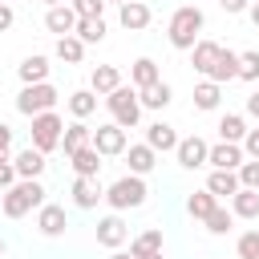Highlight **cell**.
I'll return each mask as SVG.
<instances>
[{"instance_id": "obj_48", "label": "cell", "mask_w": 259, "mask_h": 259, "mask_svg": "<svg viewBox=\"0 0 259 259\" xmlns=\"http://www.w3.org/2000/svg\"><path fill=\"white\" fill-rule=\"evenodd\" d=\"M45 4H49V8H53V4H69V0H45Z\"/></svg>"}, {"instance_id": "obj_50", "label": "cell", "mask_w": 259, "mask_h": 259, "mask_svg": "<svg viewBox=\"0 0 259 259\" xmlns=\"http://www.w3.org/2000/svg\"><path fill=\"white\" fill-rule=\"evenodd\" d=\"M105 4H117V8H121V4H125V0H105Z\"/></svg>"}, {"instance_id": "obj_39", "label": "cell", "mask_w": 259, "mask_h": 259, "mask_svg": "<svg viewBox=\"0 0 259 259\" xmlns=\"http://www.w3.org/2000/svg\"><path fill=\"white\" fill-rule=\"evenodd\" d=\"M77 16H101L105 12V0H69Z\"/></svg>"}, {"instance_id": "obj_21", "label": "cell", "mask_w": 259, "mask_h": 259, "mask_svg": "<svg viewBox=\"0 0 259 259\" xmlns=\"http://www.w3.org/2000/svg\"><path fill=\"white\" fill-rule=\"evenodd\" d=\"M65 105H69V113H73L77 121H85V117L97 113V93H93V89H73V93L65 97Z\"/></svg>"}, {"instance_id": "obj_9", "label": "cell", "mask_w": 259, "mask_h": 259, "mask_svg": "<svg viewBox=\"0 0 259 259\" xmlns=\"http://www.w3.org/2000/svg\"><path fill=\"white\" fill-rule=\"evenodd\" d=\"M206 162H210L214 170H239V166L247 162V154H243L239 142H214L210 154H206Z\"/></svg>"}, {"instance_id": "obj_32", "label": "cell", "mask_w": 259, "mask_h": 259, "mask_svg": "<svg viewBox=\"0 0 259 259\" xmlns=\"http://www.w3.org/2000/svg\"><path fill=\"white\" fill-rule=\"evenodd\" d=\"M154 251H162V231H158V227L142 231V235L130 243V255H134V259H146V255H154Z\"/></svg>"}, {"instance_id": "obj_25", "label": "cell", "mask_w": 259, "mask_h": 259, "mask_svg": "<svg viewBox=\"0 0 259 259\" xmlns=\"http://www.w3.org/2000/svg\"><path fill=\"white\" fill-rule=\"evenodd\" d=\"M219 101H223V85L219 81H198L194 85V109H202V113H210V109H219Z\"/></svg>"}, {"instance_id": "obj_43", "label": "cell", "mask_w": 259, "mask_h": 259, "mask_svg": "<svg viewBox=\"0 0 259 259\" xmlns=\"http://www.w3.org/2000/svg\"><path fill=\"white\" fill-rule=\"evenodd\" d=\"M219 4H223V12H231V16H239V12L251 8V0H219Z\"/></svg>"}, {"instance_id": "obj_37", "label": "cell", "mask_w": 259, "mask_h": 259, "mask_svg": "<svg viewBox=\"0 0 259 259\" xmlns=\"http://www.w3.org/2000/svg\"><path fill=\"white\" fill-rule=\"evenodd\" d=\"M235 251H239V259H259V231H243Z\"/></svg>"}, {"instance_id": "obj_20", "label": "cell", "mask_w": 259, "mask_h": 259, "mask_svg": "<svg viewBox=\"0 0 259 259\" xmlns=\"http://www.w3.org/2000/svg\"><path fill=\"white\" fill-rule=\"evenodd\" d=\"M206 77H210V81H219V85L235 81V77H239V53L219 49V57H214V65H210V73H206Z\"/></svg>"}, {"instance_id": "obj_10", "label": "cell", "mask_w": 259, "mask_h": 259, "mask_svg": "<svg viewBox=\"0 0 259 259\" xmlns=\"http://www.w3.org/2000/svg\"><path fill=\"white\" fill-rule=\"evenodd\" d=\"M65 227H69V219H65V206H57V202H45V206L36 210V231H40L45 239H61V235H65Z\"/></svg>"}, {"instance_id": "obj_6", "label": "cell", "mask_w": 259, "mask_h": 259, "mask_svg": "<svg viewBox=\"0 0 259 259\" xmlns=\"http://www.w3.org/2000/svg\"><path fill=\"white\" fill-rule=\"evenodd\" d=\"M61 134H65V121H61V113H36L32 117V146L40 150V154H53V150H61Z\"/></svg>"}, {"instance_id": "obj_18", "label": "cell", "mask_w": 259, "mask_h": 259, "mask_svg": "<svg viewBox=\"0 0 259 259\" xmlns=\"http://www.w3.org/2000/svg\"><path fill=\"white\" fill-rule=\"evenodd\" d=\"M49 57H40V53H32V57H24L20 65H16V77H20V85H40V81H49Z\"/></svg>"}, {"instance_id": "obj_42", "label": "cell", "mask_w": 259, "mask_h": 259, "mask_svg": "<svg viewBox=\"0 0 259 259\" xmlns=\"http://www.w3.org/2000/svg\"><path fill=\"white\" fill-rule=\"evenodd\" d=\"M8 150H12V125H4V121H0V162L8 158Z\"/></svg>"}, {"instance_id": "obj_8", "label": "cell", "mask_w": 259, "mask_h": 259, "mask_svg": "<svg viewBox=\"0 0 259 259\" xmlns=\"http://www.w3.org/2000/svg\"><path fill=\"white\" fill-rule=\"evenodd\" d=\"M206 154H210V146H206L198 134H190V138H178V150H174V158H178V166H182V170H198V166H206Z\"/></svg>"}, {"instance_id": "obj_26", "label": "cell", "mask_w": 259, "mask_h": 259, "mask_svg": "<svg viewBox=\"0 0 259 259\" xmlns=\"http://www.w3.org/2000/svg\"><path fill=\"white\" fill-rule=\"evenodd\" d=\"M247 117L243 113H223L219 117V142H239L243 146V138H247Z\"/></svg>"}, {"instance_id": "obj_44", "label": "cell", "mask_w": 259, "mask_h": 259, "mask_svg": "<svg viewBox=\"0 0 259 259\" xmlns=\"http://www.w3.org/2000/svg\"><path fill=\"white\" fill-rule=\"evenodd\" d=\"M16 24V12H12V4H0V32H8Z\"/></svg>"}, {"instance_id": "obj_28", "label": "cell", "mask_w": 259, "mask_h": 259, "mask_svg": "<svg viewBox=\"0 0 259 259\" xmlns=\"http://www.w3.org/2000/svg\"><path fill=\"white\" fill-rule=\"evenodd\" d=\"M73 158V174L77 178H97V170H101V154L93 150V146H81L77 154H69Z\"/></svg>"}, {"instance_id": "obj_40", "label": "cell", "mask_w": 259, "mask_h": 259, "mask_svg": "<svg viewBox=\"0 0 259 259\" xmlns=\"http://www.w3.org/2000/svg\"><path fill=\"white\" fill-rule=\"evenodd\" d=\"M16 178H20V174H16V166H12V158H4V162H0V190H8V186H12Z\"/></svg>"}, {"instance_id": "obj_53", "label": "cell", "mask_w": 259, "mask_h": 259, "mask_svg": "<svg viewBox=\"0 0 259 259\" xmlns=\"http://www.w3.org/2000/svg\"><path fill=\"white\" fill-rule=\"evenodd\" d=\"M0 4H8V0H0Z\"/></svg>"}, {"instance_id": "obj_34", "label": "cell", "mask_w": 259, "mask_h": 259, "mask_svg": "<svg viewBox=\"0 0 259 259\" xmlns=\"http://www.w3.org/2000/svg\"><path fill=\"white\" fill-rule=\"evenodd\" d=\"M214 206H219V198H214L210 190H194V194L186 198V210H190V219H206Z\"/></svg>"}, {"instance_id": "obj_52", "label": "cell", "mask_w": 259, "mask_h": 259, "mask_svg": "<svg viewBox=\"0 0 259 259\" xmlns=\"http://www.w3.org/2000/svg\"><path fill=\"white\" fill-rule=\"evenodd\" d=\"M0 255H4V239H0Z\"/></svg>"}, {"instance_id": "obj_30", "label": "cell", "mask_w": 259, "mask_h": 259, "mask_svg": "<svg viewBox=\"0 0 259 259\" xmlns=\"http://www.w3.org/2000/svg\"><path fill=\"white\" fill-rule=\"evenodd\" d=\"M231 210H235V219H259V190L239 186L231 194Z\"/></svg>"}, {"instance_id": "obj_22", "label": "cell", "mask_w": 259, "mask_h": 259, "mask_svg": "<svg viewBox=\"0 0 259 259\" xmlns=\"http://www.w3.org/2000/svg\"><path fill=\"white\" fill-rule=\"evenodd\" d=\"M85 40L77 36V32H69V36H57V61H65V65H81L85 61Z\"/></svg>"}, {"instance_id": "obj_27", "label": "cell", "mask_w": 259, "mask_h": 259, "mask_svg": "<svg viewBox=\"0 0 259 259\" xmlns=\"http://www.w3.org/2000/svg\"><path fill=\"white\" fill-rule=\"evenodd\" d=\"M89 142H93V130H89L85 121H77V117H73V125H65V134H61V150H65V154H77V150L89 146Z\"/></svg>"}, {"instance_id": "obj_2", "label": "cell", "mask_w": 259, "mask_h": 259, "mask_svg": "<svg viewBox=\"0 0 259 259\" xmlns=\"http://www.w3.org/2000/svg\"><path fill=\"white\" fill-rule=\"evenodd\" d=\"M45 206V186H40V178H16L8 190H4V214L8 219H24L28 210H40Z\"/></svg>"}, {"instance_id": "obj_24", "label": "cell", "mask_w": 259, "mask_h": 259, "mask_svg": "<svg viewBox=\"0 0 259 259\" xmlns=\"http://www.w3.org/2000/svg\"><path fill=\"white\" fill-rule=\"evenodd\" d=\"M138 97H142V109H166V105L174 101V89H170L166 81H154V85L138 89Z\"/></svg>"}, {"instance_id": "obj_36", "label": "cell", "mask_w": 259, "mask_h": 259, "mask_svg": "<svg viewBox=\"0 0 259 259\" xmlns=\"http://www.w3.org/2000/svg\"><path fill=\"white\" fill-rule=\"evenodd\" d=\"M239 81H259V49L239 53Z\"/></svg>"}, {"instance_id": "obj_11", "label": "cell", "mask_w": 259, "mask_h": 259, "mask_svg": "<svg viewBox=\"0 0 259 259\" xmlns=\"http://www.w3.org/2000/svg\"><path fill=\"white\" fill-rule=\"evenodd\" d=\"M125 239H130V227L121 223V214H117V210H113V214H105V219H97V243H101V247L117 251Z\"/></svg>"}, {"instance_id": "obj_41", "label": "cell", "mask_w": 259, "mask_h": 259, "mask_svg": "<svg viewBox=\"0 0 259 259\" xmlns=\"http://www.w3.org/2000/svg\"><path fill=\"white\" fill-rule=\"evenodd\" d=\"M243 154H247V158H259V125L247 130V138H243Z\"/></svg>"}, {"instance_id": "obj_12", "label": "cell", "mask_w": 259, "mask_h": 259, "mask_svg": "<svg viewBox=\"0 0 259 259\" xmlns=\"http://www.w3.org/2000/svg\"><path fill=\"white\" fill-rule=\"evenodd\" d=\"M117 20H121V28L142 32V28L154 20V12H150V4H146V0H125V4L117 8Z\"/></svg>"}, {"instance_id": "obj_35", "label": "cell", "mask_w": 259, "mask_h": 259, "mask_svg": "<svg viewBox=\"0 0 259 259\" xmlns=\"http://www.w3.org/2000/svg\"><path fill=\"white\" fill-rule=\"evenodd\" d=\"M202 223H206V231H210V235H227V231L235 227V210H227V206H214V210H210Z\"/></svg>"}, {"instance_id": "obj_15", "label": "cell", "mask_w": 259, "mask_h": 259, "mask_svg": "<svg viewBox=\"0 0 259 259\" xmlns=\"http://www.w3.org/2000/svg\"><path fill=\"white\" fill-rule=\"evenodd\" d=\"M146 142H150L158 154H174V150H178V134H174V125L162 121V117L146 125Z\"/></svg>"}, {"instance_id": "obj_13", "label": "cell", "mask_w": 259, "mask_h": 259, "mask_svg": "<svg viewBox=\"0 0 259 259\" xmlns=\"http://www.w3.org/2000/svg\"><path fill=\"white\" fill-rule=\"evenodd\" d=\"M77 12H73V4H53L49 12H45V28L49 32H57V36H69V32H77Z\"/></svg>"}, {"instance_id": "obj_4", "label": "cell", "mask_w": 259, "mask_h": 259, "mask_svg": "<svg viewBox=\"0 0 259 259\" xmlns=\"http://www.w3.org/2000/svg\"><path fill=\"white\" fill-rule=\"evenodd\" d=\"M105 109H109V117H113L121 130H134L138 117H142V97H138L134 85H117L113 93H105Z\"/></svg>"}, {"instance_id": "obj_51", "label": "cell", "mask_w": 259, "mask_h": 259, "mask_svg": "<svg viewBox=\"0 0 259 259\" xmlns=\"http://www.w3.org/2000/svg\"><path fill=\"white\" fill-rule=\"evenodd\" d=\"M0 206H4V190H0Z\"/></svg>"}, {"instance_id": "obj_38", "label": "cell", "mask_w": 259, "mask_h": 259, "mask_svg": "<svg viewBox=\"0 0 259 259\" xmlns=\"http://www.w3.org/2000/svg\"><path fill=\"white\" fill-rule=\"evenodd\" d=\"M239 186L259 190V158H247V162L239 166Z\"/></svg>"}, {"instance_id": "obj_1", "label": "cell", "mask_w": 259, "mask_h": 259, "mask_svg": "<svg viewBox=\"0 0 259 259\" xmlns=\"http://www.w3.org/2000/svg\"><path fill=\"white\" fill-rule=\"evenodd\" d=\"M202 24H206L202 8H198V4H182V8H174L170 24H166V36H170V45H174L178 53H190V49L202 40Z\"/></svg>"}, {"instance_id": "obj_47", "label": "cell", "mask_w": 259, "mask_h": 259, "mask_svg": "<svg viewBox=\"0 0 259 259\" xmlns=\"http://www.w3.org/2000/svg\"><path fill=\"white\" fill-rule=\"evenodd\" d=\"M109 259H134V255H121V251H113V255H109Z\"/></svg>"}, {"instance_id": "obj_17", "label": "cell", "mask_w": 259, "mask_h": 259, "mask_svg": "<svg viewBox=\"0 0 259 259\" xmlns=\"http://www.w3.org/2000/svg\"><path fill=\"white\" fill-rule=\"evenodd\" d=\"M45 158H49V154H40V150L28 142V146L12 158V166H16V174H20V178H40V174H45V166H49Z\"/></svg>"}, {"instance_id": "obj_3", "label": "cell", "mask_w": 259, "mask_h": 259, "mask_svg": "<svg viewBox=\"0 0 259 259\" xmlns=\"http://www.w3.org/2000/svg\"><path fill=\"white\" fill-rule=\"evenodd\" d=\"M146 178L142 174H121L117 182H109L105 186V202L121 214V210H138V206H146Z\"/></svg>"}, {"instance_id": "obj_7", "label": "cell", "mask_w": 259, "mask_h": 259, "mask_svg": "<svg viewBox=\"0 0 259 259\" xmlns=\"http://www.w3.org/2000/svg\"><path fill=\"white\" fill-rule=\"evenodd\" d=\"M101 158H117V154H125V146H130V130H121L117 121H105V125H97L93 130V142H89Z\"/></svg>"}, {"instance_id": "obj_16", "label": "cell", "mask_w": 259, "mask_h": 259, "mask_svg": "<svg viewBox=\"0 0 259 259\" xmlns=\"http://www.w3.org/2000/svg\"><path fill=\"white\" fill-rule=\"evenodd\" d=\"M125 162H130V174H150L154 166H158V150L150 146V142H138V146H125Z\"/></svg>"}, {"instance_id": "obj_49", "label": "cell", "mask_w": 259, "mask_h": 259, "mask_svg": "<svg viewBox=\"0 0 259 259\" xmlns=\"http://www.w3.org/2000/svg\"><path fill=\"white\" fill-rule=\"evenodd\" d=\"M146 259H162V251H154V255H146Z\"/></svg>"}, {"instance_id": "obj_5", "label": "cell", "mask_w": 259, "mask_h": 259, "mask_svg": "<svg viewBox=\"0 0 259 259\" xmlns=\"http://www.w3.org/2000/svg\"><path fill=\"white\" fill-rule=\"evenodd\" d=\"M57 101H61V93H57L49 81H40V85H24V89L16 93V113L36 117V113H49Z\"/></svg>"}, {"instance_id": "obj_46", "label": "cell", "mask_w": 259, "mask_h": 259, "mask_svg": "<svg viewBox=\"0 0 259 259\" xmlns=\"http://www.w3.org/2000/svg\"><path fill=\"white\" fill-rule=\"evenodd\" d=\"M247 16H251V24L259 28V0H251V8H247Z\"/></svg>"}, {"instance_id": "obj_29", "label": "cell", "mask_w": 259, "mask_h": 259, "mask_svg": "<svg viewBox=\"0 0 259 259\" xmlns=\"http://www.w3.org/2000/svg\"><path fill=\"white\" fill-rule=\"evenodd\" d=\"M206 190H210L214 198H231V194L239 190V170H210Z\"/></svg>"}, {"instance_id": "obj_19", "label": "cell", "mask_w": 259, "mask_h": 259, "mask_svg": "<svg viewBox=\"0 0 259 259\" xmlns=\"http://www.w3.org/2000/svg\"><path fill=\"white\" fill-rule=\"evenodd\" d=\"M117 85H125V81H121V69H117V65H97V69L89 73V89H93L97 97L113 93Z\"/></svg>"}, {"instance_id": "obj_45", "label": "cell", "mask_w": 259, "mask_h": 259, "mask_svg": "<svg viewBox=\"0 0 259 259\" xmlns=\"http://www.w3.org/2000/svg\"><path fill=\"white\" fill-rule=\"evenodd\" d=\"M247 117H259V89L247 97Z\"/></svg>"}, {"instance_id": "obj_14", "label": "cell", "mask_w": 259, "mask_h": 259, "mask_svg": "<svg viewBox=\"0 0 259 259\" xmlns=\"http://www.w3.org/2000/svg\"><path fill=\"white\" fill-rule=\"evenodd\" d=\"M105 198V186L97 178H73V206L77 210H93Z\"/></svg>"}, {"instance_id": "obj_23", "label": "cell", "mask_w": 259, "mask_h": 259, "mask_svg": "<svg viewBox=\"0 0 259 259\" xmlns=\"http://www.w3.org/2000/svg\"><path fill=\"white\" fill-rule=\"evenodd\" d=\"M130 81H134V89H146V85L162 81V73H158V61H154V57H138V61L130 65Z\"/></svg>"}, {"instance_id": "obj_33", "label": "cell", "mask_w": 259, "mask_h": 259, "mask_svg": "<svg viewBox=\"0 0 259 259\" xmlns=\"http://www.w3.org/2000/svg\"><path fill=\"white\" fill-rule=\"evenodd\" d=\"M77 36H81L85 45H101V40H105V20H101V16H81V20H77Z\"/></svg>"}, {"instance_id": "obj_31", "label": "cell", "mask_w": 259, "mask_h": 259, "mask_svg": "<svg viewBox=\"0 0 259 259\" xmlns=\"http://www.w3.org/2000/svg\"><path fill=\"white\" fill-rule=\"evenodd\" d=\"M219 49H223L219 40H198V45L190 49V65H194V73H202V77H206V73H210V65H214V57H219Z\"/></svg>"}]
</instances>
